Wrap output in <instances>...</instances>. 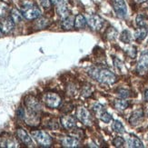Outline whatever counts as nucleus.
<instances>
[{
	"label": "nucleus",
	"mask_w": 148,
	"mask_h": 148,
	"mask_svg": "<svg viewBox=\"0 0 148 148\" xmlns=\"http://www.w3.org/2000/svg\"><path fill=\"white\" fill-rule=\"evenodd\" d=\"M100 119L101 121L104 122V123H109V122L112 120V115L106 111L100 115Z\"/></svg>",
	"instance_id": "nucleus-29"
},
{
	"label": "nucleus",
	"mask_w": 148,
	"mask_h": 148,
	"mask_svg": "<svg viewBox=\"0 0 148 148\" xmlns=\"http://www.w3.org/2000/svg\"><path fill=\"white\" fill-rule=\"evenodd\" d=\"M114 64H115V66H116L117 68H121L122 66V65H123V64H122V62L120 61V60H118V59H114Z\"/></svg>",
	"instance_id": "nucleus-38"
},
{
	"label": "nucleus",
	"mask_w": 148,
	"mask_h": 148,
	"mask_svg": "<svg viewBox=\"0 0 148 148\" xmlns=\"http://www.w3.org/2000/svg\"><path fill=\"white\" fill-rule=\"evenodd\" d=\"M132 39V36H131V33L128 30H124L122 32V34L120 36V40L122 42H124L125 44H128L130 43Z\"/></svg>",
	"instance_id": "nucleus-24"
},
{
	"label": "nucleus",
	"mask_w": 148,
	"mask_h": 148,
	"mask_svg": "<svg viewBox=\"0 0 148 148\" xmlns=\"http://www.w3.org/2000/svg\"><path fill=\"white\" fill-rule=\"evenodd\" d=\"M145 1H147V0H134V2H136V3H137V4L144 3V2H145Z\"/></svg>",
	"instance_id": "nucleus-40"
},
{
	"label": "nucleus",
	"mask_w": 148,
	"mask_h": 148,
	"mask_svg": "<svg viewBox=\"0 0 148 148\" xmlns=\"http://www.w3.org/2000/svg\"><path fill=\"white\" fill-rule=\"evenodd\" d=\"M118 95L120 96V98H127L130 96V92L126 89H119L118 90Z\"/></svg>",
	"instance_id": "nucleus-31"
},
{
	"label": "nucleus",
	"mask_w": 148,
	"mask_h": 148,
	"mask_svg": "<svg viewBox=\"0 0 148 148\" xmlns=\"http://www.w3.org/2000/svg\"><path fill=\"white\" fill-rule=\"evenodd\" d=\"M8 12V5L3 1H0V17L5 16Z\"/></svg>",
	"instance_id": "nucleus-26"
},
{
	"label": "nucleus",
	"mask_w": 148,
	"mask_h": 148,
	"mask_svg": "<svg viewBox=\"0 0 148 148\" xmlns=\"http://www.w3.org/2000/svg\"><path fill=\"white\" fill-rule=\"evenodd\" d=\"M145 99L148 101V89L145 91Z\"/></svg>",
	"instance_id": "nucleus-41"
},
{
	"label": "nucleus",
	"mask_w": 148,
	"mask_h": 148,
	"mask_svg": "<svg viewBox=\"0 0 148 148\" xmlns=\"http://www.w3.org/2000/svg\"><path fill=\"white\" fill-rule=\"evenodd\" d=\"M93 111L96 114H98L99 116L100 115L104 113V112H106V109H105V107L103 106L102 105H100V104H95V105H94V106H93Z\"/></svg>",
	"instance_id": "nucleus-27"
},
{
	"label": "nucleus",
	"mask_w": 148,
	"mask_h": 148,
	"mask_svg": "<svg viewBox=\"0 0 148 148\" xmlns=\"http://www.w3.org/2000/svg\"><path fill=\"white\" fill-rule=\"evenodd\" d=\"M147 33H148V31L145 27H140L134 32V38H136V40H137V41H142L146 37Z\"/></svg>",
	"instance_id": "nucleus-19"
},
{
	"label": "nucleus",
	"mask_w": 148,
	"mask_h": 148,
	"mask_svg": "<svg viewBox=\"0 0 148 148\" xmlns=\"http://www.w3.org/2000/svg\"><path fill=\"white\" fill-rule=\"evenodd\" d=\"M86 23H87L86 19L83 15H77L75 18V28H78V29L84 28L86 25Z\"/></svg>",
	"instance_id": "nucleus-18"
},
{
	"label": "nucleus",
	"mask_w": 148,
	"mask_h": 148,
	"mask_svg": "<svg viewBox=\"0 0 148 148\" xmlns=\"http://www.w3.org/2000/svg\"><path fill=\"white\" fill-rule=\"evenodd\" d=\"M88 74L93 79L105 85H112L116 81L115 75L104 67H92L89 69Z\"/></svg>",
	"instance_id": "nucleus-1"
},
{
	"label": "nucleus",
	"mask_w": 148,
	"mask_h": 148,
	"mask_svg": "<svg viewBox=\"0 0 148 148\" xmlns=\"http://www.w3.org/2000/svg\"><path fill=\"white\" fill-rule=\"evenodd\" d=\"M16 141L11 136L8 137H0V146L2 147H16Z\"/></svg>",
	"instance_id": "nucleus-17"
},
{
	"label": "nucleus",
	"mask_w": 148,
	"mask_h": 148,
	"mask_svg": "<svg viewBox=\"0 0 148 148\" xmlns=\"http://www.w3.org/2000/svg\"><path fill=\"white\" fill-rule=\"evenodd\" d=\"M148 71V51H145L141 55L137 63V72L140 75H144Z\"/></svg>",
	"instance_id": "nucleus-9"
},
{
	"label": "nucleus",
	"mask_w": 148,
	"mask_h": 148,
	"mask_svg": "<svg viewBox=\"0 0 148 148\" xmlns=\"http://www.w3.org/2000/svg\"><path fill=\"white\" fill-rule=\"evenodd\" d=\"M2 35H3V31H2L1 27H0V36H2Z\"/></svg>",
	"instance_id": "nucleus-42"
},
{
	"label": "nucleus",
	"mask_w": 148,
	"mask_h": 148,
	"mask_svg": "<svg viewBox=\"0 0 148 148\" xmlns=\"http://www.w3.org/2000/svg\"><path fill=\"white\" fill-rule=\"evenodd\" d=\"M49 25V21L47 20V18L45 17H39L36 21L35 25L37 29H43V28H46L47 25Z\"/></svg>",
	"instance_id": "nucleus-22"
},
{
	"label": "nucleus",
	"mask_w": 148,
	"mask_h": 148,
	"mask_svg": "<svg viewBox=\"0 0 148 148\" xmlns=\"http://www.w3.org/2000/svg\"><path fill=\"white\" fill-rule=\"evenodd\" d=\"M47 126L49 128V129L55 130V129H57V128H58V123H57L56 119H52L49 123H47Z\"/></svg>",
	"instance_id": "nucleus-34"
},
{
	"label": "nucleus",
	"mask_w": 148,
	"mask_h": 148,
	"mask_svg": "<svg viewBox=\"0 0 148 148\" xmlns=\"http://www.w3.org/2000/svg\"><path fill=\"white\" fill-rule=\"evenodd\" d=\"M25 106H27V108L28 112L39 114V112L41 111L40 102L33 95L27 96L25 99Z\"/></svg>",
	"instance_id": "nucleus-6"
},
{
	"label": "nucleus",
	"mask_w": 148,
	"mask_h": 148,
	"mask_svg": "<svg viewBox=\"0 0 148 148\" xmlns=\"http://www.w3.org/2000/svg\"><path fill=\"white\" fill-rule=\"evenodd\" d=\"M50 1L54 5H57V4H59L60 2H62V0H50Z\"/></svg>",
	"instance_id": "nucleus-39"
},
{
	"label": "nucleus",
	"mask_w": 148,
	"mask_h": 148,
	"mask_svg": "<svg viewBox=\"0 0 148 148\" xmlns=\"http://www.w3.org/2000/svg\"><path fill=\"white\" fill-rule=\"evenodd\" d=\"M114 106L116 109H118V110H125L128 106V102L124 100L123 98L117 99L114 101Z\"/></svg>",
	"instance_id": "nucleus-23"
},
{
	"label": "nucleus",
	"mask_w": 148,
	"mask_h": 148,
	"mask_svg": "<svg viewBox=\"0 0 148 148\" xmlns=\"http://www.w3.org/2000/svg\"><path fill=\"white\" fill-rule=\"evenodd\" d=\"M10 17L13 19V21L15 23H19L22 21L23 19V15H22V12H20L19 10H17L16 8H13L11 10V16Z\"/></svg>",
	"instance_id": "nucleus-21"
},
{
	"label": "nucleus",
	"mask_w": 148,
	"mask_h": 148,
	"mask_svg": "<svg viewBox=\"0 0 148 148\" xmlns=\"http://www.w3.org/2000/svg\"><path fill=\"white\" fill-rule=\"evenodd\" d=\"M126 144L129 147H144V144L142 143V141L136 136H134V134H130V136H127Z\"/></svg>",
	"instance_id": "nucleus-14"
},
{
	"label": "nucleus",
	"mask_w": 148,
	"mask_h": 148,
	"mask_svg": "<svg viewBox=\"0 0 148 148\" xmlns=\"http://www.w3.org/2000/svg\"><path fill=\"white\" fill-rule=\"evenodd\" d=\"M16 136H17V138L20 140L25 145H27V146L33 145V141H32L31 137L29 136V134L25 132L23 128H17Z\"/></svg>",
	"instance_id": "nucleus-11"
},
{
	"label": "nucleus",
	"mask_w": 148,
	"mask_h": 148,
	"mask_svg": "<svg viewBox=\"0 0 148 148\" xmlns=\"http://www.w3.org/2000/svg\"><path fill=\"white\" fill-rule=\"evenodd\" d=\"M136 24H137L138 27H145V25H146V19H145V17L143 15L137 16V17H136Z\"/></svg>",
	"instance_id": "nucleus-28"
},
{
	"label": "nucleus",
	"mask_w": 148,
	"mask_h": 148,
	"mask_svg": "<svg viewBox=\"0 0 148 148\" xmlns=\"http://www.w3.org/2000/svg\"><path fill=\"white\" fill-rule=\"evenodd\" d=\"M60 122L62 126L66 130H71L76 125V121L72 115H63L60 119Z\"/></svg>",
	"instance_id": "nucleus-10"
},
{
	"label": "nucleus",
	"mask_w": 148,
	"mask_h": 148,
	"mask_svg": "<svg viewBox=\"0 0 148 148\" xmlns=\"http://www.w3.org/2000/svg\"><path fill=\"white\" fill-rule=\"evenodd\" d=\"M57 8H56V12L58 16L61 17V18H66L69 16V10L67 8V6L66 5V4L64 3L63 1L60 2L59 4H57Z\"/></svg>",
	"instance_id": "nucleus-16"
},
{
	"label": "nucleus",
	"mask_w": 148,
	"mask_h": 148,
	"mask_svg": "<svg viewBox=\"0 0 148 148\" xmlns=\"http://www.w3.org/2000/svg\"><path fill=\"white\" fill-rule=\"evenodd\" d=\"M22 15L25 18L32 20V19H36L40 17L41 11L37 8V5L35 4H25L22 6L21 8Z\"/></svg>",
	"instance_id": "nucleus-3"
},
{
	"label": "nucleus",
	"mask_w": 148,
	"mask_h": 148,
	"mask_svg": "<svg viewBox=\"0 0 148 148\" xmlns=\"http://www.w3.org/2000/svg\"><path fill=\"white\" fill-rule=\"evenodd\" d=\"M76 117L85 125H92V115L85 106H79L76 108Z\"/></svg>",
	"instance_id": "nucleus-5"
},
{
	"label": "nucleus",
	"mask_w": 148,
	"mask_h": 148,
	"mask_svg": "<svg viewBox=\"0 0 148 148\" xmlns=\"http://www.w3.org/2000/svg\"><path fill=\"white\" fill-rule=\"evenodd\" d=\"M112 5L115 13L119 17L124 18L126 16L127 8L124 0H112Z\"/></svg>",
	"instance_id": "nucleus-8"
},
{
	"label": "nucleus",
	"mask_w": 148,
	"mask_h": 148,
	"mask_svg": "<svg viewBox=\"0 0 148 148\" xmlns=\"http://www.w3.org/2000/svg\"><path fill=\"white\" fill-rule=\"evenodd\" d=\"M25 113L24 108L20 107L17 111V117L19 119H25Z\"/></svg>",
	"instance_id": "nucleus-35"
},
{
	"label": "nucleus",
	"mask_w": 148,
	"mask_h": 148,
	"mask_svg": "<svg viewBox=\"0 0 148 148\" xmlns=\"http://www.w3.org/2000/svg\"><path fill=\"white\" fill-rule=\"evenodd\" d=\"M116 35H117V31L114 27H110L106 32V36L109 39H114V38L116 37Z\"/></svg>",
	"instance_id": "nucleus-30"
},
{
	"label": "nucleus",
	"mask_w": 148,
	"mask_h": 148,
	"mask_svg": "<svg viewBox=\"0 0 148 148\" xmlns=\"http://www.w3.org/2000/svg\"><path fill=\"white\" fill-rule=\"evenodd\" d=\"M32 136L36 141V143L41 147H50L53 144V140L51 136L46 132L41 130L32 131Z\"/></svg>",
	"instance_id": "nucleus-2"
},
{
	"label": "nucleus",
	"mask_w": 148,
	"mask_h": 148,
	"mask_svg": "<svg viewBox=\"0 0 148 148\" xmlns=\"http://www.w3.org/2000/svg\"><path fill=\"white\" fill-rule=\"evenodd\" d=\"M40 4L43 8H49L51 5V1L50 0H40Z\"/></svg>",
	"instance_id": "nucleus-36"
},
{
	"label": "nucleus",
	"mask_w": 148,
	"mask_h": 148,
	"mask_svg": "<svg viewBox=\"0 0 148 148\" xmlns=\"http://www.w3.org/2000/svg\"><path fill=\"white\" fill-rule=\"evenodd\" d=\"M144 116V112L142 109H138V110H136L131 115V117L129 119L130 124L132 125H137L138 123H140V121L143 119Z\"/></svg>",
	"instance_id": "nucleus-15"
},
{
	"label": "nucleus",
	"mask_w": 148,
	"mask_h": 148,
	"mask_svg": "<svg viewBox=\"0 0 148 148\" xmlns=\"http://www.w3.org/2000/svg\"><path fill=\"white\" fill-rule=\"evenodd\" d=\"M91 94H92V89H91V87H90V86L83 87V90H82V95L83 96L88 97V96L91 95Z\"/></svg>",
	"instance_id": "nucleus-32"
},
{
	"label": "nucleus",
	"mask_w": 148,
	"mask_h": 148,
	"mask_svg": "<svg viewBox=\"0 0 148 148\" xmlns=\"http://www.w3.org/2000/svg\"><path fill=\"white\" fill-rule=\"evenodd\" d=\"M86 21L89 27L95 31H99L103 27V25H104V23H105L104 19L98 15L88 16Z\"/></svg>",
	"instance_id": "nucleus-7"
},
{
	"label": "nucleus",
	"mask_w": 148,
	"mask_h": 148,
	"mask_svg": "<svg viewBox=\"0 0 148 148\" xmlns=\"http://www.w3.org/2000/svg\"><path fill=\"white\" fill-rule=\"evenodd\" d=\"M61 144L64 147H70V148H75V147H79L81 145V142L79 139L72 136H65L61 140Z\"/></svg>",
	"instance_id": "nucleus-12"
},
{
	"label": "nucleus",
	"mask_w": 148,
	"mask_h": 148,
	"mask_svg": "<svg viewBox=\"0 0 148 148\" xmlns=\"http://www.w3.org/2000/svg\"><path fill=\"white\" fill-rule=\"evenodd\" d=\"M75 27V19L72 16H67L66 18H64V20L62 21V27L65 30H69L72 29Z\"/></svg>",
	"instance_id": "nucleus-20"
},
{
	"label": "nucleus",
	"mask_w": 148,
	"mask_h": 148,
	"mask_svg": "<svg viewBox=\"0 0 148 148\" xmlns=\"http://www.w3.org/2000/svg\"><path fill=\"white\" fill-rule=\"evenodd\" d=\"M0 27H1L3 33L9 34L15 27V22L13 21V19L11 17H6L3 19L1 23H0Z\"/></svg>",
	"instance_id": "nucleus-13"
},
{
	"label": "nucleus",
	"mask_w": 148,
	"mask_h": 148,
	"mask_svg": "<svg viewBox=\"0 0 148 148\" xmlns=\"http://www.w3.org/2000/svg\"><path fill=\"white\" fill-rule=\"evenodd\" d=\"M63 108H66V109H65V111H64L65 113L70 112V111H72V109H73V105L70 104V103H68V104H66L65 106H64Z\"/></svg>",
	"instance_id": "nucleus-37"
},
{
	"label": "nucleus",
	"mask_w": 148,
	"mask_h": 148,
	"mask_svg": "<svg viewBox=\"0 0 148 148\" xmlns=\"http://www.w3.org/2000/svg\"><path fill=\"white\" fill-rule=\"evenodd\" d=\"M42 101L49 108H56L61 105V97L54 92H47L42 96Z\"/></svg>",
	"instance_id": "nucleus-4"
},
{
	"label": "nucleus",
	"mask_w": 148,
	"mask_h": 148,
	"mask_svg": "<svg viewBox=\"0 0 148 148\" xmlns=\"http://www.w3.org/2000/svg\"><path fill=\"white\" fill-rule=\"evenodd\" d=\"M112 126H113L114 131H115L116 133H119V134L125 133V127L120 121H114Z\"/></svg>",
	"instance_id": "nucleus-25"
},
{
	"label": "nucleus",
	"mask_w": 148,
	"mask_h": 148,
	"mask_svg": "<svg viewBox=\"0 0 148 148\" xmlns=\"http://www.w3.org/2000/svg\"><path fill=\"white\" fill-rule=\"evenodd\" d=\"M113 143L116 147H121L125 145V140L122 137H115L113 141Z\"/></svg>",
	"instance_id": "nucleus-33"
}]
</instances>
